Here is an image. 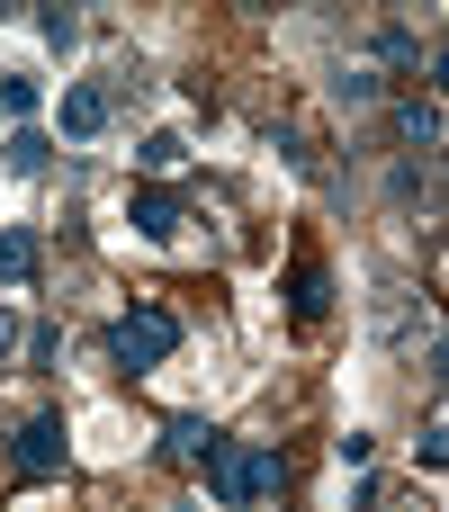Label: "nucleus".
<instances>
[{
  "label": "nucleus",
  "mask_w": 449,
  "mask_h": 512,
  "mask_svg": "<svg viewBox=\"0 0 449 512\" xmlns=\"http://www.w3.org/2000/svg\"><path fill=\"white\" fill-rule=\"evenodd\" d=\"M126 225H135L144 243H171V234L189 225V198L162 189V180H144V189H126Z\"/></svg>",
  "instance_id": "nucleus-5"
},
{
  "label": "nucleus",
  "mask_w": 449,
  "mask_h": 512,
  "mask_svg": "<svg viewBox=\"0 0 449 512\" xmlns=\"http://www.w3.org/2000/svg\"><path fill=\"white\" fill-rule=\"evenodd\" d=\"M171 351H180V315H171V306H126V315L108 324V360H117L126 378L162 369Z\"/></svg>",
  "instance_id": "nucleus-2"
},
{
  "label": "nucleus",
  "mask_w": 449,
  "mask_h": 512,
  "mask_svg": "<svg viewBox=\"0 0 449 512\" xmlns=\"http://www.w3.org/2000/svg\"><path fill=\"white\" fill-rule=\"evenodd\" d=\"M414 459H423V468H441V459H449V423H441V414L423 423V441H414Z\"/></svg>",
  "instance_id": "nucleus-16"
},
{
  "label": "nucleus",
  "mask_w": 449,
  "mask_h": 512,
  "mask_svg": "<svg viewBox=\"0 0 449 512\" xmlns=\"http://www.w3.org/2000/svg\"><path fill=\"white\" fill-rule=\"evenodd\" d=\"M324 90H333L342 108H378V99H387V81H378L369 63H333V81H324Z\"/></svg>",
  "instance_id": "nucleus-10"
},
{
  "label": "nucleus",
  "mask_w": 449,
  "mask_h": 512,
  "mask_svg": "<svg viewBox=\"0 0 449 512\" xmlns=\"http://www.w3.org/2000/svg\"><path fill=\"white\" fill-rule=\"evenodd\" d=\"M9 468H18L27 486H54V477H63V414H27L18 441H9Z\"/></svg>",
  "instance_id": "nucleus-4"
},
{
  "label": "nucleus",
  "mask_w": 449,
  "mask_h": 512,
  "mask_svg": "<svg viewBox=\"0 0 449 512\" xmlns=\"http://www.w3.org/2000/svg\"><path fill=\"white\" fill-rule=\"evenodd\" d=\"M378 63H387V72H423V36L387 18V27H378Z\"/></svg>",
  "instance_id": "nucleus-12"
},
{
  "label": "nucleus",
  "mask_w": 449,
  "mask_h": 512,
  "mask_svg": "<svg viewBox=\"0 0 449 512\" xmlns=\"http://www.w3.org/2000/svg\"><path fill=\"white\" fill-rule=\"evenodd\" d=\"M288 315H297V324H324V315H333V270H324L315 252H297V270H288Z\"/></svg>",
  "instance_id": "nucleus-6"
},
{
  "label": "nucleus",
  "mask_w": 449,
  "mask_h": 512,
  "mask_svg": "<svg viewBox=\"0 0 449 512\" xmlns=\"http://www.w3.org/2000/svg\"><path fill=\"white\" fill-rule=\"evenodd\" d=\"M225 459V432L207 423V414H171L162 423V468H180V477H207Z\"/></svg>",
  "instance_id": "nucleus-3"
},
{
  "label": "nucleus",
  "mask_w": 449,
  "mask_h": 512,
  "mask_svg": "<svg viewBox=\"0 0 449 512\" xmlns=\"http://www.w3.org/2000/svg\"><path fill=\"white\" fill-rule=\"evenodd\" d=\"M0 162H9V171H18V180H36V171H45V162H54V135H45V126H18V135H9V144H0Z\"/></svg>",
  "instance_id": "nucleus-11"
},
{
  "label": "nucleus",
  "mask_w": 449,
  "mask_h": 512,
  "mask_svg": "<svg viewBox=\"0 0 449 512\" xmlns=\"http://www.w3.org/2000/svg\"><path fill=\"white\" fill-rule=\"evenodd\" d=\"M207 486H216L225 512H261L288 486V450H279V441H225V459L207 468Z\"/></svg>",
  "instance_id": "nucleus-1"
},
{
  "label": "nucleus",
  "mask_w": 449,
  "mask_h": 512,
  "mask_svg": "<svg viewBox=\"0 0 449 512\" xmlns=\"http://www.w3.org/2000/svg\"><path fill=\"white\" fill-rule=\"evenodd\" d=\"M369 450H378L369 432H342V441H333V459H342V468H369Z\"/></svg>",
  "instance_id": "nucleus-18"
},
{
  "label": "nucleus",
  "mask_w": 449,
  "mask_h": 512,
  "mask_svg": "<svg viewBox=\"0 0 449 512\" xmlns=\"http://www.w3.org/2000/svg\"><path fill=\"white\" fill-rule=\"evenodd\" d=\"M36 27H45V45H54V54H72V45H81V9H63V0H54Z\"/></svg>",
  "instance_id": "nucleus-14"
},
{
  "label": "nucleus",
  "mask_w": 449,
  "mask_h": 512,
  "mask_svg": "<svg viewBox=\"0 0 449 512\" xmlns=\"http://www.w3.org/2000/svg\"><path fill=\"white\" fill-rule=\"evenodd\" d=\"M36 108H45V90H36L27 72H0V117H18V126H27Z\"/></svg>",
  "instance_id": "nucleus-13"
},
{
  "label": "nucleus",
  "mask_w": 449,
  "mask_h": 512,
  "mask_svg": "<svg viewBox=\"0 0 449 512\" xmlns=\"http://www.w3.org/2000/svg\"><path fill=\"white\" fill-rule=\"evenodd\" d=\"M45 270V234L36 225H0V279H36Z\"/></svg>",
  "instance_id": "nucleus-9"
},
{
  "label": "nucleus",
  "mask_w": 449,
  "mask_h": 512,
  "mask_svg": "<svg viewBox=\"0 0 449 512\" xmlns=\"http://www.w3.org/2000/svg\"><path fill=\"white\" fill-rule=\"evenodd\" d=\"M387 126H396L414 153H441V99H432V90H405V99L387 108Z\"/></svg>",
  "instance_id": "nucleus-7"
},
{
  "label": "nucleus",
  "mask_w": 449,
  "mask_h": 512,
  "mask_svg": "<svg viewBox=\"0 0 449 512\" xmlns=\"http://www.w3.org/2000/svg\"><path fill=\"white\" fill-rule=\"evenodd\" d=\"M108 117H117V90L108 81H72L63 90V135H99Z\"/></svg>",
  "instance_id": "nucleus-8"
},
{
  "label": "nucleus",
  "mask_w": 449,
  "mask_h": 512,
  "mask_svg": "<svg viewBox=\"0 0 449 512\" xmlns=\"http://www.w3.org/2000/svg\"><path fill=\"white\" fill-rule=\"evenodd\" d=\"M270 144H279V153H288L297 171H315V153H306V135H297V126H270Z\"/></svg>",
  "instance_id": "nucleus-17"
},
{
  "label": "nucleus",
  "mask_w": 449,
  "mask_h": 512,
  "mask_svg": "<svg viewBox=\"0 0 449 512\" xmlns=\"http://www.w3.org/2000/svg\"><path fill=\"white\" fill-rule=\"evenodd\" d=\"M180 162H189L180 135H144V171H180Z\"/></svg>",
  "instance_id": "nucleus-15"
},
{
  "label": "nucleus",
  "mask_w": 449,
  "mask_h": 512,
  "mask_svg": "<svg viewBox=\"0 0 449 512\" xmlns=\"http://www.w3.org/2000/svg\"><path fill=\"white\" fill-rule=\"evenodd\" d=\"M9 351H18V315L0 306V360H9Z\"/></svg>",
  "instance_id": "nucleus-19"
}]
</instances>
